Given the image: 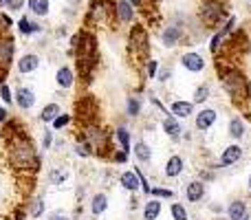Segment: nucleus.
Masks as SVG:
<instances>
[{"label": "nucleus", "mask_w": 251, "mask_h": 220, "mask_svg": "<svg viewBox=\"0 0 251 220\" xmlns=\"http://www.w3.org/2000/svg\"><path fill=\"white\" fill-rule=\"evenodd\" d=\"M216 71H218V82H221L225 95L229 97V101L243 110L240 115H247L249 106H251V82H249V77L238 69V66L225 64V62H218Z\"/></svg>", "instance_id": "1"}, {"label": "nucleus", "mask_w": 251, "mask_h": 220, "mask_svg": "<svg viewBox=\"0 0 251 220\" xmlns=\"http://www.w3.org/2000/svg\"><path fill=\"white\" fill-rule=\"evenodd\" d=\"M7 150H9V163L16 170H29V172H38L42 161L35 154V147L31 143V139L25 132L16 134V137L7 139Z\"/></svg>", "instance_id": "2"}, {"label": "nucleus", "mask_w": 251, "mask_h": 220, "mask_svg": "<svg viewBox=\"0 0 251 220\" xmlns=\"http://www.w3.org/2000/svg\"><path fill=\"white\" fill-rule=\"evenodd\" d=\"M82 139L91 146L93 154L97 156H108L113 154L110 152V132L106 128H101L100 123H88V125H82Z\"/></svg>", "instance_id": "3"}, {"label": "nucleus", "mask_w": 251, "mask_h": 220, "mask_svg": "<svg viewBox=\"0 0 251 220\" xmlns=\"http://www.w3.org/2000/svg\"><path fill=\"white\" fill-rule=\"evenodd\" d=\"M225 18H229L227 13V4L223 0H203L199 7V20L205 29H218Z\"/></svg>", "instance_id": "4"}, {"label": "nucleus", "mask_w": 251, "mask_h": 220, "mask_svg": "<svg viewBox=\"0 0 251 220\" xmlns=\"http://www.w3.org/2000/svg\"><path fill=\"white\" fill-rule=\"evenodd\" d=\"M128 47L137 57H148V53H150V35H148L143 24H134L132 29H130Z\"/></svg>", "instance_id": "5"}, {"label": "nucleus", "mask_w": 251, "mask_h": 220, "mask_svg": "<svg viewBox=\"0 0 251 220\" xmlns=\"http://www.w3.org/2000/svg\"><path fill=\"white\" fill-rule=\"evenodd\" d=\"M192 119H194V130L196 132L207 134L209 130L218 123L221 112H218V108H214V106H201V110H196V115L192 117Z\"/></svg>", "instance_id": "6"}, {"label": "nucleus", "mask_w": 251, "mask_h": 220, "mask_svg": "<svg viewBox=\"0 0 251 220\" xmlns=\"http://www.w3.org/2000/svg\"><path fill=\"white\" fill-rule=\"evenodd\" d=\"M243 159H245L243 143H236L234 141V143H227V146L218 152L216 163H218V168H221V170H229V168H234V165H238Z\"/></svg>", "instance_id": "7"}, {"label": "nucleus", "mask_w": 251, "mask_h": 220, "mask_svg": "<svg viewBox=\"0 0 251 220\" xmlns=\"http://www.w3.org/2000/svg\"><path fill=\"white\" fill-rule=\"evenodd\" d=\"M75 117L82 121V125L97 123V101H95V97H91V95L79 97V99L75 101Z\"/></svg>", "instance_id": "8"}, {"label": "nucleus", "mask_w": 251, "mask_h": 220, "mask_svg": "<svg viewBox=\"0 0 251 220\" xmlns=\"http://www.w3.org/2000/svg\"><path fill=\"white\" fill-rule=\"evenodd\" d=\"M183 40H185V26H183L178 20H172L170 24L163 26V31H161V44H163L165 49L178 47Z\"/></svg>", "instance_id": "9"}, {"label": "nucleus", "mask_w": 251, "mask_h": 220, "mask_svg": "<svg viewBox=\"0 0 251 220\" xmlns=\"http://www.w3.org/2000/svg\"><path fill=\"white\" fill-rule=\"evenodd\" d=\"M183 194H185V200L190 205L203 203L205 196H207V183L201 181V178H192V181L185 183V187H183Z\"/></svg>", "instance_id": "10"}, {"label": "nucleus", "mask_w": 251, "mask_h": 220, "mask_svg": "<svg viewBox=\"0 0 251 220\" xmlns=\"http://www.w3.org/2000/svg\"><path fill=\"white\" fill-rule=\"evenodd\" d=\"M181 66L187 71V73H192V75H199V73H203L205 69H207V62H205V57L201 55L199 51H185L181 55Z\"/></svg>", "instance_id": "11"}, {"label": "nucleus", "mask_w": 251, "mask_h": 220, "mask_svg": "<svg viewBox=\"0 0 251 220\" xmlns=\"http://www.w3.org/2000/svg\"><path fill=\"white\" fill-rule=\"evenodd\" d=\"M168 112L172 117H176L178 121H183V119H190V117L196 115V106L192 99H174V101H170Z\"/></svg>", "instance_id": "12"}, {"label": "nucleus", "mask_w": 251, "mask_h": 220, "mask_svg": "<svg viewBox=\"0 0 251 220\" xmlns=\"http://www.w3.org/2000/svg\"><path fill=\"white\" fill-rule=\"evenodd\" d=\"M227 137L236 143H240L245 137H247V121H245L243 115L229 117V121H227Z\"/></svg>", "instance_id": "13"}, {"label": "nucleus", "mask_w": 251, "mask_h": 220, "mask_svg": "<svg viewBox=\"0 0 251 220\" xmlns=\"http://www.w3.org/2000/svg\"><path fill=\"white\" fill-rule=\"evenodd\" d=\"M161 130L165 132V137L168 139H172L174 143H178L183 139V125H181V121L176 119V117H172V115H165L163 117V121H161Z\"/></svg>", "instance_id": "14"}, {"label": "nucleus", "mask_w": 251, "mask_h": 220, "mask_svg": "<svg viewBox=\"0 0 251 220\" xmlns=\"http://www.w3.org/2000/svg\"><path fill=\"white\" fill-rule=\"evenodd\" d=\"M249 203L245 198H231L225 207V216L227 220H243L249 216Z\"/></svg>", "instance_id": "15"}, {"label": "nucleus", "mask_w": 251, "mask_h": 220, "mask_svg": "<svg viewBox=\"0 0 251 220\" xmlns=\"http://www.w3.org/2000/svg\"><path fill=\"white\" fill-rule=\"evenodd\" d=\"M183 172H185V159H183L181 154H170L163 165V176L172 181V178L181 176Z\"/></svg>", "instance_id": "16"}, {"label": "nucleus", "mask_w": 251, "mask_h": 220, "mask_svg": "<svg viewBox=\"0 0 251 220\" xmlns=\"http://www.w3.org/2000/svg\"><path fill=\"white\" fill-rule=\"evenodd\" d=\"M13 49L16 44L11 38H0V71H9L13 60Z\"/></svg>", "instance_id": "17"}, {"label": "nucleus", "mask_w": 251, "mask_h": 220, "mask_svg": "<svg viewBox=\"0 0 251 220\" xmlns=\"http://www.w3.org/2000/svg\"><path fill=\"white\" fill-rule=\"evenodd\" d=\"M115 18L119 24H130L134 20V7L128 0H117L115 2Z\"/></svg>", "instance_id": "18"}, {"label": "nucleus", "mask_w": 251, "mask_h": 220, "mask_svg": "<svg viewBox=\"0 0 251 220\" xmlns=\"http://www.w3.org/2000/svg\"><path fill=\"white\" fill-rule=\"evenodd\" d=\"M13 101L18 104L20 110H29V108H33V104H35V93L31 91V88L20 86L16 91V95H13Z\"/></svg>", "instance_id": "19"}, {"label": "nucleus", "mask_w": 251, "mask_h": 220, "mask_svg": "<svg viewBox=\"0 0 251 220\" xmlns=\"http://www.w3.org/2000/svg\"><path fill=\"white\" fill-rule=\"evenodd\" d=\"M212 95H214L212 84L201 82L199 86L194 88V93H192V101H194V106H207V101L212 99Z\"/></svg>", "instance_id": "20"}, {"label": "nucleus", "mask_w": 251, "mask_h": 220, "mask_svg": "<svg viewBox=\"0 0 251 220\" xmlns=\"http://www.w3.org/2000/svg\"><path fill=\"white\" fill-rule=\"evenodd\" d=\"M119 185H122L126 192H130V194L141 190V183H139V176L134 170H126V172L119 174Z\"/></svg>", "instance_id": "21"}, {"label": "nucleus", "mask_w": 251, "mask_h": 220, "mask_svg": "<svg viewBox=\"0 0 251 220\" xmlns=\"http://www.w3.org/2000/svg\"><path fill=\"white\" fill-rule=\"evenodd\" d=\"M161 212H163V200L159 198H148L143 205V220H159Z\"/></svg>", "instance_id": "22"}, {"label": "nucleus", "mask_w": 251, "mask_h": 220, "mask_svg": "<svg viewBox=\"0 0 251 220\" xmlns=\"http://www.w3.org/2000/svg\"><path fill=\"white\" fill-rule=\"evenodd\" d=\"M108 205H110L108 194H106V192H97V194L91 198V214L93 216H101V214H106Z\"/></svg>", "instance_id": "23"}, {"label": "nucleus", "mask_w": 251, "mask_h": 220, "mask_svg": "<svg viewBox=\"0 0 251 220\" xmlns=\"http://www.w3.org/2000/svg\"><path fill=\"white\" fill-rule=\"evenodd\" d=\"M115 141L119 143V150L124 152H132V137H130V130L126 128V125H119L117 130H115Z\"/></svg>", "instance_id": "24"}, {"label": "nucleus", "mask_w": 251, "mask_h": 220, "mask_svg": "<svg viewBox=\"0 0 251 220\" xmlns=\"http://www.w3.org/2000/svg\"><path fill=\"white\" fill-rule=\"evenodd\" d=\"M132 154H134V159H137L139 163H150V161H152V147H150V143L137 141L132 146Z\"/></svg>", "instance_id": "25"}, {"label": "nucleus", "mask_w": 251, "mask_h": 220, "mask_svg": "<svg viewBox=\"0 0 251 220\" xmlns=\"http://www.w3.org/2000/svg\"><path fill=\"white\" fill-rule=\"evenodd\" d=\"M55 82L60 88H71L75 84V73L73 69H69V66H60L55 73Z\"/></svg>", "instance_id": "26"}, {"label": "nucleus", "mask_w": 251, "mask_h": 220, "mask_svg": "<svg viewBox=\"0 0 251 220\" xmlns=\"http://www.w3.org/2000/svg\"><path fill=\"white\" fill-rule=\"evenodd\" d=\"M38 66H40V57L35 55V53H26V55H22L20 62H18V71H20V73H33Z\"/></svg>", "instance_id": "27"}, {"label": "nucleus", "mask_w": 251, "mask_h": 220, "mask_svg": "<svg viewBox=\"0 0 251 220\" xmlns=\"http://www.w3.org/2000/svg\"><path fill=\"white\" fill-rule=\"evenodd\" d=\"M143 110V99L139 95H130L126 97V115L132 117V119H137L139 115H141Z\"/></svg>", "instance_id": "28"}, {"label": "nucleus", "mask_w": 251, "mask_h": 220, "mask_svg": "<svg viewBox=\"0 0 251 220\" xmlns=\"http://www.w3.org/2000/svg\"><path fill=\"white\" fill-rule=\"evenodd\" d=\"M225 42H227V35H225V31L218 26L216 33H214L212 40H209V53H212V55H218L221 49H225Z\"/></svg>", "instance_id": "29"}, {"label": "nucleus", "mask_w": 251, "mask_h": 220, "mask_svg": "<svg viewBox=\"0 0 251 220\" xmlns=\"http://www.w3.org/2000/svg\"><path fill=\"white\" fill-rule=\"evenodd\" d=\"M62 112H60V104H47L42 108V112H40V119L44 121V123H53V121L60 117Z\"/></svg>", "instance_id": "30"}, {"label": "nucleus", "mask_w": 251, "mask_h": 220, "mask_svg": "<svg viewBox=\"0 0 251 220\" xmlns=\"http://www.w3.org/2000/svg\"><path fill=\"white\" fill-rule=\"evenodd\" d=\"M170 218L172 220H190V212L183 203H170Z\"/></svg>", "instance_id": "31"}, {"label": "nucleus", "mask_w": 251, "mask_h": 220, "mask_svg": "<svg viewBox=\"0 0 251 220\" xmlns=\"http://www.w3.org/2000/svg\"><path fill=\"white\" fill-rule=\"evenodd\" d=\"M150 196H152V198H159V200H174V198H176V192L170 190V187H159V185H154V187L150 190Z\"/></svg>", "instance_id": "32"}, {"label": "nucleus", "mask_w": 251, "mask_h": 220, "mask_svg": "<svg viewBox=\"0 0 251 220\" xmlns=\"http://www.w3.org/2000/svg\"><path fill=\"white\" fill-rule=\"evenodd\" d=\"M18 29H20L22 35H31V33H38V31H40V24L31 22L29 18H20V22H18Z\"/></svg>", "instance_id": "33"}, {"label": "nucleus", "mask_w": 251, "mask_h": 220, "mask_svg": "<svg viewBox=\"0 0 251 220\" xmlns=\"http://www.w3.org/2000/svg\"><path fill=\"white\" fill-rule=\"evenodd\" d=\"M49 0H29V9L35 13V16H47L49 13Z\"/></svg>", "instance_id": "34"}, {"label": "nucleus", "mask_w": 251, "mask_h": 220, "mask_svg": "<svg viewBox=\"0 0 251 220\" xmlns=\"http://www.w3.org/2000/svg\"><path fill=\"white\" fill-rule=\"evenodd\" d=\"M66 178H69V170H64V168H55V170H51V174H49L51 185H62Z\"/></svg>", "instance_id": "35"}, {"label": "nucleus", "mask_w": 251, "mask_h": 220, "mask_svg": "<svg viewBox=\"0 0 251 220\" xmlns=\"http://www.w3.org/2000/svg\"><path fill=\"white\" fill-rule=\"evenodd\" d=\"M44 207H47V205H44L42 198H33L29 203V216L31 218H40L44 214Z\"/></svg>", "instance_id": "36"}, {"label": "nucleus", "mask_w": 251, "mask_h": 220, "mask_svg": "<svg viewBox=\"0 0 251 220\" xmlns=\"http://www.w3.org/2000/svg\"><path fill=\"white\" fill-rule=\"evenodd\" d=\"M75 154H77V156H82V159H91V156H93L91 146H88V143L84 141L82 137H79V141L75 143Z\"/></svg>", "instance_id": "37"}, {"label": "nucleus", "mask_w": 251, "mask_h": 220, "mask_svg": "<svg viewBox=\"0 0 251 220\" xmlns=\"http://www.w3.org/2000/svg\"><path fill=\"white\" fill-rule=\"evenodd\" d=\"M161 64L159 60H146V77L148 79H156V73H159Z\"/></svg>", "instance_id": "38"}, {"label": "nucleus", "mask_w": 251, "mask_h": 220, "mask_svg": "<svg viewBox=\"0 0 251 220\" xmlns=\"http://www.w3.org/2000/svg\"><path fill=\"white\" fill-rule=\"evenodd\" d=\"M134 172H137V176H139V183H141V192L146 196H150V190H152V185H150V181L146 178V174L141 172V168H134Z\"/></svg>", "instance_id": "39"}, {"label": "nucleus", "mask_w": 251, "mask_h": 220, "mask_svg": "<svg viewBox=\"0 0 251 220\" xmlns=\"http://www.w3.org/2000/svg\"><path fill=\"white\" fill-rule=\"evenodd\" d=\"M71 121H73V117H71V115H60L51 125H53V130H60V128H66Z\"/></svg>", "instance_id": "40"}, {"label": "nucleus", "mask_w": 251, "mask_h": 220, "mask_svg": "<svg viewBox=\"0 0 251 220\" xmlns=\"http://www.w3.org/2000/svg\"><path fill=\"white\" fill-rule=\"evenodd\" d=\"M0 99H2L7 106L13 104V95H11V91H9L7 84H0Z\"/></svg>", "instance_id": "41"}, {"label": "nucleus", "mask_w": 251, "mask_h": 220, "mask_svg": "<svg viewBox=\"0 0 251 220\" xmlns=\"http://www.w3.org/2000/svg\"><path fill=\"white\" fill-rule=\"evenodd\" d=\"M170 77H172V66H165V69H159V73H156V82H161V84L170 82Z\"/></svg>", "instance_id": "42"}, {"label": "nucleus", "mask_w": 251, "mask_h": 220, "mask_svg": "<svg viewBox=\"0 0 251 220\" xmlns=\"http://www.w3.org/2000/svg\"><path fill=\"white\" fill-rule=\"evenodd\" d=\"M110 156H113L115 163H126L130 154H128V152H124V150H113V154H110Z\"/></svg>", "instance_id": "43"}, {"label": "nucleus", "mask_w": 251, "mask_h": 220, "mask_svg": "<svg viewBox=\"0 0 251 220\" xmlns=\"http://www.w3.org/2000/svg\"><path fill=\"white\" fill-rule=\"evenodd\" d=\"M51 143H53V132H51V130H47V132H44V139H42V147H44V150H49V147H51Z\"/></svg>", "instance_id": "44"}, {"label": "nucleus", "mask_w": 251, "mask_h": 220, "mask_svg": "<svg viewBox=\"0 0 251 220\" xmlns=\"http://www.w3.org/2000/svg\"><path fill=\"white\" fill-rule=\"evenodd\" d=\"M207 209L212 214H225V205H221V203H209Z\"/></svg>", "instance_id": "45"}, {"label": "nucleus", "mask_w": 251, "mask_h": 220, "mask_svg": "<svg viewBox=\"0 0 251 220\" xmlns=\"http://www.w3.org/2000/svg\"><path fill=\"white\" fill-rule=\"evenodd\" d=\"M22 4H25V0H7V7L11 9V11H18V9H22Z\"/></svg>", "instance_id": "46"}, {"label": "nucleus", "mask_w": 251, "mask_h": 220, "mask_svg": "<svg viewBox=\"0 0 251 220\" xmlns=\"http://www.w3.org/2000/svg\"><path fill=\"white\" fill-rule=\"evenodd\" d=\"M49 220H71L66 214H60V212H53L51 216H49Z\"/></svg>", "instance_id": "47"}, {"label": "nucleus", "mask_w": 251, "mask_h": 220, "mask_svg": "<svg viewBox=\"0 0 251 220\" xmlns=\"http://www.w3.org/2000/svg\"><path fill=\"white\" fill-rule=\"evenodd\" d=\"M0 20H2V24H4V26H7V29H9V26H11V24H13V22H11V18H9V16H7V13H2V16H0Z\"/></svg>", "instance_id": "48"}, {"label": "nucleus", "mask_w": 251, "mask_h": 220, "mask_svg": "<svg viewBox=\"0 0 251 220\" xmlns=\"http://www.w3.org/2000/svg\"><path fill=\"white\" fill-rule=\"evenodd\" d=\"M9 121V115H7V108H0V123H7Z\"/></svg>", "instance_id": "49"}, {"label": "nucleus", "mask_w": 251, "mask_h": 220, "mask_svg": "<svg viewBox=\"0 0 251 220\" xmlns=\"http://www.w3.org/2000/svg\"><path fill=\"white\" fill-rule=\"evenodd\" d=\"M128 2H130V4H132V7H134V9H139V7H141V4H143V0H128Z\"/></svg>", "instance_id": "50"}, {"label": "nucleus", "mask_w": 251, "mask_h": 220, "mask_svg": "<svg viewBox=\"0 0 251 220\" xmlns=\"http://www.w3.org/2000/svg\"><path fill=\"white\" fill-rule=\"evenodd\" d=\"M247 190H249V192H251V172H249V174H247Z\"/></svg>", "instance_id": "51"}, {"label": "nucleus", "mask_w": 251, "mask_h": 220, "mask_svg": "<svg viewBox=\"0 0 251 220\" xmlns=\"http://www.w3.org/2000/svg\"><path fill=\"white\" fill-rule=\"evenodd\" d=\"M0 7H7V0H0Z\"/></svg>", "instance_id": "52"}, {"label": "nucleus", "mask_w": 251, "mask_h": 220, "mask_svg": "<svg viewBox=\"0 0 251 220\" xmlns=\"http://www.w3.org/2000/svg\"><path fill=\"white\" fill-rule=\"evenodd\" d=\"M243 220H251V214H249V216H247V218H243Z\"/></svg>", "instance_id": "53"}, {"label": "nucleus", "mask_w": 251, "mask_h": 220, "mask_svg": "<svg viewBox=\"0 0 251 220\" xmlns=\"http://www.w3.org/2000/svg\"><path fill=\"white\" fill-rule=\"evenodd\" d=\"M150 2H159V0H150Z\"/></svg>", "instance_id": "54"}, {"label": "nucleus", "mask_w": 251, "mask_h": 220, "mask_svg": "<svg viewBox=\"0 0 251 220\" xmlns=\"http://www.w3.org/2000/svg\"><path fill=\"white\" fill-rule=\"evenodd\" d=\"M245 2H249V4H251V0H245Z\"/></svg>", "instance_id": "55"}, {"label": "nucleus", "mask_w": 251, "mask_h": 220, "mask_svg": "<svg viewBox=\"0 0 251 220\" xmlns=\"http://www.w3.org/2000/svg\"><path fill=\"white\" fill-rule=\"evenodd\" d=\"M216 220H225V218H216Z\"/></svg>", "instance_id": "56"}, {"label": "nucleus", "mask_w": 251, "mask_h": 220, "mask_svg": "<svg viewBox=\"0 0 251 220\" xmlns=\"http://www.w3.org/2000/svg\"><path fill=\"white\" fill-rule=\"evenodd\" d=\"M249 212H251V205H249Z\"/></svg>", "instance_id": "57"}]
</instances>
